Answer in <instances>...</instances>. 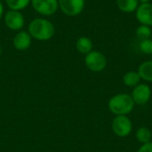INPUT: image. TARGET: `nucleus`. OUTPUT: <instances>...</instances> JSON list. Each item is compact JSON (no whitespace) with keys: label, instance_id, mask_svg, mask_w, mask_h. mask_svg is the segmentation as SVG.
Here are the masks:
<instances>
[{"label":"nucleus","instance_id":"f257e3e1","mask_svg":"<svg viewBox=\"0 0 152 152\" xmlns=\"http://www.w3.org/2000/svg\"><path fill=\"white\" fill-rule=\"evenodd\" d=\"M28 32L36 40L48 41L54 36L55 28L49 20L45 18H36L29 22Z\"/></svg>","mask_w":152,"mask_h":152},{"label":"nucleus","instance_id":"6ab92c4d","mask_svg":"<svg viewBox=\"0 0 152 152\" xmlns=\"http://www.w3.org/2000/svg\"><path fill=\"white\" fill-rule=\"evenodd\" d=\"M137 152H152V142H150L145 144H142V146L138 149Z\"/></svg>","mask_w":152,"mask_h":152},{"label":"nucleus","instance_id":"0eeeda50","mask_svg":"<svg viewBox=\"0 0 152 152\" xmlns=\"http://www.w3.org/2000/svg\"><path fill=\"white\" fill-rule=\"evenodd\" d=\"M4 22L10 30L20 31L25 24V19L20 11L9 10L4 14Z\"/></svg>","mask_w":152,"mask_h":152},{"label":"nucleus","instance_id":"20e7f679","mask_svg":"<svg viewBox=\"0 0 152 152\" xmlns=\"http://www.w3.org/2000/svg\"><path fill=\"white\" fill-rule=\"evenodd\" d=\"M111 128L118 137L126 138L132 133L133 122L127 116H116L112 120Z\"/></svg>","mask_w":152,"mask_h":152},{"label":"nucleus","instance_id":"39448f33","mask_svg":"<svg viewBox=\"0 0 152 152\" xmlns=\"http://www.w3.org/2000/svg\"><path fill=\"white\" fill-rule=\"evenodd\" d=\"M59 9L67 16L75 17L79 15L86 4V0H58Z\"/></svg>","mask_w":152,"mask_h":152},{"label":"nucleus","instance_id":"dca6fc26","mask_svg":"<svg viewBox=\"0 0 152 152\" xmlns=\"http://www.w3.org/2000/svg\"><path fill=\"white\" fill-rule=\"evenodd\" d=\"M31 0H5L9 10L22 11L28 6Z\"/></svg>","mask_w":152,"mask_h":152},{"label":"nucleus","instance_id":"9d476101","mask_svg":"<svg viewBox=\"0 0 152 152\" xmlns=\"http://www.w3.org/2000/svg\"><path fill=\"white\" fill-rule=\"evenodd\" d=\"M32 43V37L28 31L20 30L16 33L12 39V45L18 51H26Z\"/></svg>","mask_w":152,"mask_h":152},{"label":"nucleus","instance_id":"a211bd4d","mask_svg":"<svg viewBox=\"0 0 152 152\" xmlns=\"http://www.w3.org/2000/svg\"><path fill=\"white\" fill-rule=\"evenodd\" d=\"M139 50L144 54H152V39H142L139 43Z\"/></svg>","mask_w":152,"mask_h":152},{"label":"nucleus","instance_id":"5701e85b","mask_svg":"<svg viewBox=\"0 0 152 152\" xmlns=\"http://www.w3.org/2000/svg\"><path fill=\"white\" fill-rule=\"evenodd\" d=\"M151 135H152V129H151Z\"/></svg>","mask_w":152,"mask_h":152},{"label":"nucleus","instance_id":"f3484780","mask_svg":"<svg viewBox=\"0 0 152 152\" xmlns=\"http://www.w3.org/2000/svg\"><path fill=\"white\" fill-rule=\"evenodd\" d=\"M135 34H136L137 37H139L141 40L146 39V38H151L152 36L151 27L140 24V26H138L135 30Z\"/></svg>","mask_w":152,"mask_h":152},{"label":"nucleus","instance_id":"f8f14e48","mask_svg":"<svg viewBox=\"0 0 152 152\" xmlns=\"http://www.w3.org/2000/svg\"><path fill=\"white\" fill-rule=\"evenodd\" d=\"M76 48L80 53L86 55L94 50V44L91 38L83 36L77 38L76 42Z\"/></svg>","mask_w":152,"mask_h":152},{"label":"nucleus","instance_id":"4468645a","mask_svg":"<svg viewBox=\"0 0 152 152\" xmlns=\"http://www.w3.org/2000/svg\"><path fill=\"white\" fill-rule=\"evenodd\" d=\"M116 3L118 8L125 13L135 12L140 4L138 0H117Z\"/></svg>","mask_w":152,"mask_h":152},{"label":"nucleus","instance_id":"412c9836","mask_svg":"<svg viewBox=\"0 0 152 152\" xmlns=\"http://www.w3.org/2000/svg\"><path fill=\"white\" fill-rule=\"evenodd\" d=\"M139 4H147V3H151V0H138Z\"/></svg>","mask_w":152,"mask_h":152},{"label":"nucleus","instance_id":"7ed1b4c3","mask_svg":"<svg viewBox=\"0 0 152 152\" xmlns=\"http://www.w3.org/2000/svg\"><path fill=\"white\" fill-rule=\"evenodd\" d=\"M86 68L93 72H102L107 67V58L100 51L93 50L85 56Z\"/></svg>","mask_w":152,"mask_h":152},{"label":"nucleus","instance_id":"f03ea898","mask_svg":"<svg viewBox=\"0 0 152 152\" xmlns=\"http://www.w3.org/2000/svg\"><path fill=\"white\" fill-rule=\"evenodd\" d=\"M134 105L131 94L126 93L117 94L108 102V109L115 116H127L134 110Z\"/></svg>","mask_w":152,"mask_h":152},{"label":"nucleus","instance_id":"1a4fd4ad","mask_svg":"<svg viewBox=\"0 0 152 152\" xmlns=\"http://www.w3.org/2000/svg\"><path fill=\"white\" fill-rule=\"evenodd\" d=\"M136 20L140 24L152 27V4H140L135 11Z\"/></svg>","mask_w":152,"mask_h":152},{"label":"nucleus","instance_id":"6e6552de","mask_svg":"<svg viewBox=\"0 0 152 152\" xmlns=\"http://www.w3.org/2000/svg\"><path fill=\"white\" fill-rule=\"evenodd\" d=\"M152 91L151 86L146 83H140L132 90V99L135 105H144L151 98Z\"/></svg>","mask_w":152,"mask_h":152},{"label":"nucleus","instance_id":"2eb2a0df","mask_svg":"<svg viewBox=\"0 0 152 152\" xmlns=\"http://www.w3.org/2000/svg\"><path fill=\"white\" fill-rule=\"evenodd\" d=\"M135 138L136 141L141 144H145L152 142L151 130L145 126L139 127L135 132Z\"/></svg>","mask_w":152,"mask_h":152},{"label":"nucleus","instance_id":"ddd939ff","mask_svg":"<svg viewBox=\"0 0 152 152\" xmlns=\"http://www.w3.org/2000/svg\"><path fill=\"white\" fill-rule=\"evenodd\" d=\"M141 77L139 75V73L135 70H130L127 71L122 78L123 84L130 88H134L137 85H139L141 83Z\"/></svg>","mask_w":152,"mask_h":152},{"label":"nucleus","instance_id":"9b49d317","mask_svg":"<svg viewBox=\"0 0 152 152\" xmlns=\"http://www.w3.org/2000/svg\"><path fill=\"white\" fill-rule=\"evenodd\" d=\"M141 79L147 82L152 83V60L142 61L137 69Z\"/></svg>","mask_w":152,"mask_h":152},{"label":"nucleus","instance_id":"4be33fe9","mask_svg":"<svg viewBox=\"0 0 152 152\" xmlns=\"http://www.w3.org/2000/svg\"><path fill=\"white\" fill-rule=\"evenodd\" d=\"M1 54H2V47L0 45V56H1Z\"/></svg>","mask_w":152,"mask_h":152},{"label":"nucleus","instance_id":"423d86ee","mask_svg":"<svg viewBox=\"0 0 152 152\" xmlns=\"http://www.w3.org/2000/svg\"><path fill=\"white\" fill-rule=\"evenodd\" d=\"M32 8L42 16H52L59 9L58 0H31Z\"/></svg>","mask_w":152,"mask_h":152},{"label":"nucleus","instance_id":"aec40b11","mask_svg":"<svg viewBox=\"0 0 152 152\" xmlns=\"http://www.w3.org/2000/svg\"><path fill=\"white\" fill-rule=\"evenodd\" d=\"M4 8L2 2L0 1V20L4 17Z\"/></svg>","mask_w":152,"mask_h":152}]
</instances>
